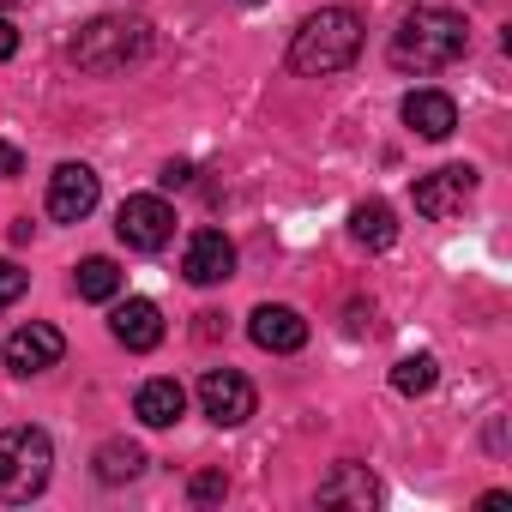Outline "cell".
<instances>
[{
  "label": "cell",
  "instance_id": "6da1fadb",
  "mask_svg": "<svg viewBox=\"0 0 512 512\" xmlns=\"http://www.w3.org/2000/svg\"><path fill=\"white\" fill-rule=\"evenodd\" d=\"M470 49V25L452 13V7H416L398 19L392 43H386V61L398 73H440L452 61H464Z\"/></svg>",
  "mask_w": 512,
  "mask_h": 512
},
{
  "label": "cell",
  "instance_id": "7a4b0ae2",
  "mask_svg": "<svg viewBox=\"0 0 512 512\" xmlns=\"http://www.w3.org/2000/svg\"><path fill=\"white\" fill-rule=\"evenodd\" d=\"M356 55H362V13H350V7H320L290 37V67L302 79H332V73L356 67Z\"/></svg>",
  "mask_w": 512,
  "mask_h": 512
},
{
  "label": "cell",
  "instance_id": "3957f363",
  "mask_svg": "<svg viewBox=\"0 0 512 512\" xmlns=\"http://www.w3.org/2000/svg\"><path fill=\"white\" fill-rule=\"evenodd\" d=\"M145 49H151V25L127 19V13H103L73 37V61L85 73H127Z\"/></svg>",
  "mask_w": 512,
  "mask_h": 512
},
{
  "label": "cell",
  "instance_id": "277c9868",
  "mask_svg": "<svg viewBox=\"0 0 512 512\" xmlns=\"http://www.w3.org/2000/svg\"><path fill=\"white\" fill-rule=\"evenodd\" d=\"M49 470H55V440L43 428H7L0 434V500L7 506L37 500L49 488Z\"/></svg>",
  "mask_w": 512,
  "mask_h": 512
},
{
  "label": "cell",
  "instance_id": "5b68a950",
  "mask_svg": "<svg viewBox=\"0 0 512 512\" xmlns=\"http://www.w3.org/2000/svg\"><path fill=\"white\" fill-rule=\"evenodd\" d=\"M115 235H121L133 253H157V247H169V235H175V211H169V199H157V193H133V199H121V211H115Z\"/></svg>",
  "mask_w": 512,
  "mask_h": 512
},
{
  "label": "cell",
  "instance_id": "8992f818",
  "mask_svg": "<svg viewBox=\"0 0 512 512\" xmlns=\"http://www.w3.org/2000/svg\"><path fill=\"white\" fill-rule=\"evenodd\" d=\"M253 404H260V392H253L247 374H235V368H205V380H199V410H205L217 428H241V422L253 416Z\"/></svg>",
  "mask_w": 512,
  "mask_h": 512
},
{
  "label": "cell",
  "instance_id": "52a82bcc",
  "mask_svg": "<svg viewBox=\"0 0 512 512\" xmlns=\"http://www.w3.org/2000/svg\"><path fill=\"white\" fill-rule=\"evenodd\" d=\"M470 199H476V169H470V163H446V169H434V175L416 181V211L434 217V223L458 217Z\"/></svg>",
  "mask_w": 512,
  "mask_h": 512
},
{
  "label": "cell",
  "instance_id": "ba28073f",
  "mask_svg": "<svg viewBox=\"0 0 512 512\" xmlns=\"http://www.w3.org/2000/svg\"><path fill=\"white\" fill-rule=\"evenodd\" d=\"M0 356H7V368H13L19 380H31V374H49V368L67 356V338H61L49 320H31V326H19V332L7 338V350H0Z\"/></svg>",
  "mask_w": 512,
  "mask_h": 512
},
{
  "label": "cell",
  "instance_id": "9c48e42d",
  "mask_svg": "<svg viewBox=\"0 0 512 512\" xmlns=\"http://www.w3.org/2000/svg\"><path fill=\"white\" fill-rule=\"evenodd\" d=\"M97 169H85V163H61L55 175H49V217L55 223H85L91 211H97Z\"/></svg>",
  "mask_w": 512,
  "mask_h": 512
},
{
  "label": "cell",
  "instance_id": "30bf717a",
  "mask_svg": "<svg viewBox=\"0 0 512 512\" xmlns=\"http://www.w3.org/2000/svg\"><path fill=\"white\" fill-rule=\"evenodd\" d=\"M181 272H187V284H199V290L235 278V241H229L223 229H193V241H187V253H181Z\"/></svg>",
  "mask_w": 512,
  "mask_h": 512
},
{
  "label": "cell",
  "instance_id": "8fae6325",
  "mask_svg": "<svg viewBox=\"0 0 512 512\" xmlns=\"http://www.w3.org/2000/svg\"><path fill=\"white\" fill-rule=\"evenodd\" d=\"M247 338L260 350H272V356H296L308 344V320L296 308H284V302H266V308L247 314Z\"/></svg>",
  "mask_w": 512,
  "mask_h": 512
},
{
  "label": "cell",
  "instance_id": "7c38bea8",
  "mask_svg": "<svg viewBox=\"0 0 512 512\" xmlns=\"http://www.w3.org/2000/svg\"><path fill=\"white\" fill-rule=\"evenodd\" d=\"M109 332H115L121 350H157L163 344V308L145 302V296H127V302H115Z\"/></svg>",
  "mask_w": 512,
  "mask_h": 512
},
{
  "label": "cell",
  "instance_id": "4fadbf2b",
  "mask_svg": "<svg viewBox=\"0 0 512 512\" xmlns=\"http://www.w3.org/2000/svg\"><path fill=\"white\" fill-rule=\"evenodd\" d=\"M404 127L422 133V139H452L458 103H452L446 91H410V97H404Z\"/></svg>",
  "mask_w": 512,
  "mask_h": 512
},
{
  "label": "cell",
  "instance_id": "5bb4252c",
  "mask_svg": "<svg viewBox=\"0 0 512 512\" xmlns=\"http://www.w3.org/2000/svg\"><path fill=\"white\" fill-rule=\"evenodd\" d=\"M320 506H356V512L380 506V482H374V470H368V464H338V470L320 482Z\"/></svg>",
  "mask_w": 512,
  "mask_h": 512
},
{
  "label": "cell",
  "instance_id": "9a60e30c",
  "mask_svg": "<svg viewBox=\"0 0 512 512\" xmlns=\"http://www.w3.org/2000/svg\"><path fill=\"white\" fill-rule=\"evenodd\" d=\"M181 410H187L181 380H145V386H139V398H133V416H139L145 428H175V422H181Z\"/></svg>",
  "mask_w": 512,
  "mask_h": 512
},
{
  "label": "cell",
  "instance_id": "2e32d148",
  "mask_svg": "<svg viewBox=\"0 0 512 512\" xmlns=\"http://www.w3.org/2000/svg\"><path fill=\"white\" fill-rule=\"evenodd\" d=\"M350 235H356L368 253H386V247L398 241V217H392V205H386V199H362V205L350 211Z\"/></svg>",
  "mask_w": 512,
  "mask_h": 512
},
{
  "label": "cell",
  "instance_id": "e0dca14e",
  "mask_svg": "<svg viewBox=\"0 0 512 512\" xmlns=\"http://www.w3.org/2000/svg\"><path fill=\"white\" fill-rule=\"evenodd\" d=\"M73 290H79V302H115L121 296V266L103 260V253H91V260H79V272H73Z\"/></svg>",
  "mask_w": 512,
  "mask_h": 512
},
{
  "label": "cell",
  "instance_id": "ac0fdd59",
  "mask_svg": "<svg viewBox=\"0 0 512 512\" xmlns=\"http://www.w3.org/2000/svg\"><path fill=\"white\" fill-rule=\"evenodd\" d=\"M139 470H145V452H139L133 440H109V446H97V482L121 488V482H133Z\"/></svg>",
  "mask_w": 512,
  "mask_h": 512
},
{
  "label": "cell",
  "instance_id": "d6986e66",
  "mask_svg": "<svg viewBox=\"0 0 512 512\" xmlns=\"http://www.w3.org/2000/svg\"><path fill=\"white\" fill-rule=\"evenodd\" d=\"M434 380H440V362L434 356H404L392 368V392L398 398H422V392H434Z\"/></svg>",
  "mask_w": 512,
  "mask_h": 512
},
{
  "label": "cell",
  "instance_id": "ffe728a7",
  "mask_svg": "<svg viewBox=\"0 0 512 512\" xmlns=\"http://www.w3.org/2000/svg\"><path fill=\"white\" fill-rule=\"evenodd\" d=\"M25 290H31V272H25V266H13V260H0V308H13Z\"/></svg>",
  "mask_w": 512,
  "mask_h": 512
},
{
  "label": "cell",
  "instance_id": "44dd1931",
  "mask_svg": "<svg viewBox=\"0 0 512 512\" xmlns=\"http://www.w3.org/2000/svg\"><path fill=\"white\" fill-rule=\"evenodd\" d=\"M187 494H193L199 506H205V500H223V494H229V476H223V470H199V476L187 482Z\"/></svg>",
  "mask_w": 512,
  "mask_h": 512
},
{
  "label": "cell",
  "instance_id": "7402d4cb",
  "mask_svg": "<svg viewBox=\"0 0 512 512\" xmlns=\"http://www.w3.org/2000/svg\"><path fill=\"white\" fill-rule=\"evenodd\" d=\"M13 175H25V151L0 139V181H13Z\"/></svg>",
  "mask_w": 512,
  "mask_h": 512
},
{
  "label": "cell",
  "instance_id": "603a6c76",
  "mask_svg": "<svg viewBox=\"0 0 512 512\" xmlns=\"http://www.w3.org/2000/svg\"><path fill=\"white\" fill-rule=\"evenodd\" d=\"M157 181H163V187H187V181H193V163H163Z\"/></svg>",
  "mask_w": 512,
  "mask_h": 512
},
{
  "label": "cell",
  "instance_id": "cb8c5ba5",
  "mask_svg": "<svg viewBox=\"0 0 512 512\" xmlns=\"http://www.w3.org/2000/svg\"><path fill=\"white\" fill-rule=\"evenodd\" d=\"M19 55V31H13V19H0V61H13Z\"/></svg>",
  "mask_w": 512,
  "mask_h": 512
},
{
  "label": "cell",
  "instance_id": "d4e9b609",
  "mask_svg": "<svg viewBox=\"0 0 512 512\" xmlns=\"http://www.w3.org/2000/svg\"><path fill=\"white\" fill-rule=\"evenodd\" d=\"M241 7H260V0H241Z\"/></svg>",
  "mask_w": 512,
  "mask_h": 512
},
{
  "label": "cell",
  "instance_id": "484cf974",
  "mask_svg": "<svg viewBox=\"0 0 512 512\" xmlns=\"http://www.w3.org/2000/svg\"><path fill=\"white\" fill-rule=\"evenodd\" d=\"M0 7H13V0H0Z\"/></svg>",
  "mask_w": 512,
  "mask_h": 512
}]
</instances>
